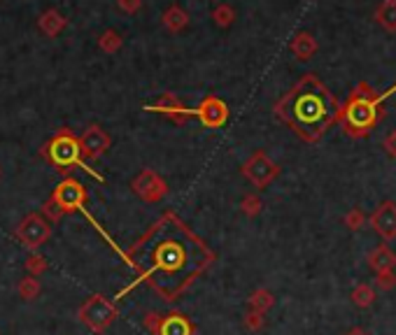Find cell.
Here are the masks:
<instances>
[{
    "label": "cell",
    "mask_w": 396,
    "mask_h": 335,
    "mask_svg": "<svg viewBox=\"0 0 396 335\" xmlns=\"http://www.w3.org/2000/svg\"><path fill=\"white\" fill-rule=\"evenodd\" d=\"M140 282L166 303H175L214 263L207 247L175 212H163L126 251H122Z\"/></svg>",
    "instance_id": "cell-1"
},
{
    "label": "cell",
    "mask_w": 396,
    "mask_h": 335,
    "mask_svg": "<svg viewBox=\"0 0 396 335\" xmlns=\"http://www.w3.org/2000/svg\"><path fill=\"white\" fill-rule=\"evenodd\" d=\"M275 117L289 124L308 142H317L336 119L333 96L317 77H303L287 96L275 105Z\"/></svg>",
    "instance_id": "cell-2"
},
{
    "label": "cell",
    "mask_w": 396,
    "mask_h": 335,
    "mask_svg": "<svg viewBox=\"0 0 396 335\" xmlns=\"http://www.w3.org/2000/svg\"><path fill=\"white\" fill-rule=\"evenodd\" d=\"M43 156L50 161L54 168H57V172H64L66 177H68V172H71V170L80 168V170L89 172L91 177H96L98 181H105L101 172H96L94 168L87 165V161L82 158L78 135H73V131H68V128H61L57 135H54L50 142L43 147Z\"/></svg>",
    "instance_id": "cell-3"
},
{
    "label": "cell",
    "mask_w": 396,
    "mask_h": 335,
    "mask_svg": "<svg viewBox=\"0 0 396 335\" xmlns=\"http://www.w3.org/2000/svg\"><path fill=\"white\" fill-rule=\"evenodd\" d=\"M50 198H52L54 202H57L59 209H61V212H64V214H75V212H82V214H85L87 219L91 221V226H94L96 230H98V233H101L103 237H105V242L110 244V247H112L115 251H119V247H117V244H115L112 237H110V235L105 233V230L101 228V223L96 221L91 214H89V209H87V200H89L87 186L82 184V181H80L78 177H64V179L59 181V186L52 191ZM119 254H122V251H119Z\"/></svg>",
    "instance_id": "cell-4"
},
{
    "label": "cell",
    "mask_w": 396,
    "mask_h": 335,
    "mask_svg": "<svg viewBox=\"0 0 396 335\" xmlns=\"http://www.w3.org/2000/svg\"><path fill=\"white\" fill-rule=\"evenodd\" d=\"M380 100L382 98H373L368 94H352L343 110V121L345 133L352 137H364L368 131L378 124L380 117Z\"/></svg>",
    "instance_id": "cell-5"
},
{
    "label": "cell",
    "mask_w": 396,
    "mask_h": 335,
    "mask_svg": "<svg viewBox=\"0 0 396 335\" xmlns=\"http://www.w3.org/2000/svg\"><path fill=\"white\" fill-rule=\"evenodd\" d=\"M78 317L89 331L101 335L115 324V319L119 317V310H117V305L110 298H105L103 293H96V296L87 298L85 303L80 305Z\"/></svg>",
    "instance_id": "cell-6"
},
{
    "label": "cell",
    "mask_w": 396,
    "mask_h": 335,
    "mask_svg": "<svg viewBox=\"0 0 396 335\" xmlns=\"http://www.w3.org/2000/svg\"><path fill=\"white\" fill-rule=\"evenodd\" d=\"M15 237L24 244L26 249L38 251L45 242H50L52 237V223L45 219L40 212H31L26 214L19 226L15 230Z\"/></svg>",
    "instance_id": "cell-7"
},
{
    "label": "cell",
    "mask_w": 396,
    "mask_h": 335,
    "mask_svg": "<svg viewBox=\"0 0 396 335\" xmlns=\"http://www.w3.org/2000/svg\"><path fill=\"white\" fill-rule=\"evenodd\" d=\"M131 191L145 202H161L168 195V184L166 179L152 168H142L140 172L131 179Z\"/></svg>",
    "instance_id": "cell-8"
},
{
    "label": "cell",
    "mask_w": 396,
    "mask_h": 335,
    "mask_svg": "<svg viewBox=\"0 0 396 335\" xmlns=\"http://www.w3.org/2000/svg\"><path fill=\"white\" fill-rule=\"evenodd\" d=\"M240 172H242V177L252 181L256 188H266L270 181L280 174V168H277L263 151H254L252 156L242 163Z\"/></svg>",
    "instance_id": "cell-9"
},
{
    "label": "cell",
    "mask_w": 396,
    "mask_h": 335,
    "mask_svg": "<svg viewBox=\"0 0 396 335\" xmlns=\"http://www.w3.org/2000/svg\"><path fill=\"white\" fill-rule=\"evenodd\" d=\"M80 140V149H82V158L85 161H96L101 158L103 154L110 149V144H112V140L105 131L101 128V126L91 124L89 128L82 133L78 137Z\"/></svg>",
    "instance_id": "cell-10"
},
{
    "label": "cell",
    "mask_w": 396,
    "mask_h": 335,
    "mask_svg": "<svg viewBox=\"0 0 396 335\" xmlns=\"http://www.w3.org/2000/svg\"><path fill=\"white\" fill-rule=\"evenodd\" d=\"M193 117H198V121L207 128H219L228 121V105L217 96H207L193 110Z\"/></svg>",
    "instance_id": "cell-11"
},
{
    "label": "cell",
    "mask_w": 396,
    "mask_h": 335,
    "mask_svg": "<svg viewBox=\"0 0 396 335\" xmlns=\"http://www.w3.org/2000/svg\"><path fill=\"white\" fill-rule=\"evenodd\" d=\"M368 223H371V228L385 242L396 240V202L394 200L380 202L378 209H375L371 214V219H368Z\"/></svg>",
    "instance_id": "cell-12"
},
{
    "label": "cell",
    "mask_w": 396,
    "mask_h": 335,
    "mask_svg": "<svg viewBox=\"0 0 396 335\" xmlns=\"http://www.w3.org/2000/svg\"><path fill=\"white\" fill-rule=\"evenodd\" d=\"M147 110H149V112H156V114L168 117L170 121H175V124H182L184 119L193 117V110L186 107V105L179 100L175 94H163L154 105H149Z\"/></svg>",
    "instance_id": "cell-13"
},
{
    "label": "cell",
    "mask_w": 396,
    "mask_h": 335,
    "mask_svg": "<svg viewBox=\"0 0 396 335\" xmlns=\"http://www.w3.org/2000/svg\"><path fill=\"white\" fill-rule=\"evenodd\" d=\"M193 331H196V328H193L189 317H184V314L179 312H173L161 317L156 335H193Z\"/></svg>",
    "instance_id": "cell-14"
},
{
    "label": "cell",
    "mask_w": 396,
    "mask_h": 335,
    "mask_svg": "<svg viewBox=\"0 0 396 335\" xmlns=\"http://www.w3.org/2000/svg\"><path fill=\"white\" fill-rule=\"evenodd\" d=\"M368 265H371L375 272L394 270L396 268V254L387 247L385 242H382V244H378V247L371 251V254H368Z\"/></svg>",
    "instance_id": "cell-15"
},
{
    "label": "cell",
    "mask_w": 396,
    "mask_h": 335,
    "mask_svg": "<svg viewBox=\"0 0 396 335\" xmlns=\"http://www.w3.org/2000/svg\"><path fill=\"white\" fill-rule=\"evenodd\" d=\"M66 26H68V19L59 10H47L43 17L38 19V28L47 35V38H57Z\"/></svg>",
    "instance_id": "cell-16"
},
{
    "label": "cell",
    "mask_w": 396,
    "mask_h": 335,
    "mask_svg": "<svg viewBox=\"0 0 396 335\" xmlns=\"http://www.w3.org/2000/svg\"><path fill=\"white\" fill-rule=\"evenodd\" d=\"M161 21L170 33H182L184 28L189 26V14H186L179 5H170L168 10L161 14Z\"/></svg>",
    "instance_id": "cell-17"
},
{
    "label": "cell",
    "mask_w": 396,
    "mask_h": 335,
    "mask_svg": "<svg viewBox=\"0 0 396 335\" xmlns=\"http://www.w3.org/2000/svg\"><path fill=\"white\" fill-rule=\"evenodd\" d=\"M289 49L298 61H308V59H312V54L317 52V42L310 33H298L296 38L291 40Z\"/></svg>",
    "instance_id": "cell-18"
},
{
    "label": "cell",
    "mask_w": 396,
    "mask_h": 335,
    "mask_svg": "<svg viewBox=\"0 0 396 335\" xmlns=\"http://www.w3.org/2000/svg\"><path fill=\"white\" fill-rule=\"evenodd\" d=\"M273 305H275V296L268 289H256V291H252V296L247 298L249 310L261 312V314H266Z\"/></svg>",
    "instance_id": "cell-19"
},
{
    "label": "cell",
    "mask_w": 396,
    "mask_h": 335,
    "mask_svg": "<svg viewBox=\"0 0 396 335\" xmlns=\"http://www.w3.org/2000/svg\"><path fill=\"white\" fill-rule=\"evenodd\" d=\"M350 298H352V303L357 305V307H361V310H366V307H371L373 303H375V289L371 284H357L352 289V293H350Z\"/></svg>",
    "instance_id": "cell-20"
},
{
    "label": "cell",
    "mask_w": 396,
    "mask_h": 335,
    "mask_svg": "<svg viewBox=\"0 0 396 335\" xmlns=\"http://www.w3.org/2000/svg\"><path fill=\"white\" fill-rule=\"evenodd\" d=\"M40 291H43V284H40V279L38 277H31V275H26L19 279V284H17V293L22 296L24 300H36L40 296Z\"/></svg>",
    "instance_id": "cell-21"
},
{
    "label": "cell",
    "mask_w": 396,
    "mask_h": 335,
    "mask_svg": "<svg viewBox=\"0 0 396 335\" xmlns=\"http://www.w3.org/2000/svg\"><path fill=\"white\" fill-rule=\"evenodd\" d=\"M24 268H26V275L40 277V275H45V272L50 270V263H47V258L43 254H38V251H31V254L26 256V261H24Z\"/></svg>",
    "instance_id": "cell-22"
},
{
    "label": "cell",
    "mask_w": 396,
    "mask_h": 335,
    "mask_svg": "<svg viewBox=\"0 0 396 335\" xmlns=\"http://www.w3.org/2000/svg\"><path fill=\"white\" fill-rule=\"evenodd\" d=\"M378 21L387 31H396V0H385L378 7Z\"/></svg>",
    "instance_id": "cell-23"
},
{
    "label": "cell",
    "mask_w": 396,
    "mask_h": 335,
    "mask_svg": "<svg viewBox=\"0 0 396 335\" xmlns=\"http://www.w3.org/2000/svg\"><path fill=\"white\" fill-rule=\"evenodd\" d=\"M124 45V40H122V35L117 33V31H105L98 38V47H101V52H105V54H115V52H119Z\"/></svg>",
    "instance_id": "cell-24"
},
{
    "label": "cell",
    "mask_w": 396,
    "mask_h": 335,
    "mask_svg": "<svg viewBox=\"0 0 396 335\" xmlns=\"http://www.w3.org/2000/svg\"><path fill=\"white\" fill-rule=\"evenodd\" d=\"M212 19H214V24H217L219 28H228L235 21V10L231 5H226V3H219L217 7L212 10Z\"/></svg>",
    "instance_id": "cell-25"
},
{
    "label": "cell",
    "mask_w": 396,
    "mask_h": 335,
    "mask_svg": "<svg viewBox=\"0 0 396 335\" xmlns=\"http://www.w3.org/2000/svg\"><path fill=\"white\" fill-rule=\"evenodd\" d=\"M240 209H242V214H245V216L254 219V216H259V212L263 209V202H261V198L256 193H247L245 198L240 200Z\"/></svg>",
    "instance_id": "cell-26"
},
{
    "label": "cell",
    "mask_w": 396,
    "mask_h": 335,
    "mask_svg": "<svg viewBox=\"0 0 396 335\" xmlns=\"http://www.w3.org/2000/svg\"><path fill=\"white\" fill-rule=\"evenodd\" d=\"M242 324H245L247 331H261L263 326H266V314H261V312H254V310H247L245 312V317H242Z\"/></svg>",
    "instance_id": "cell-27"
},
{
    "label": "cell",
    "mask_w": 396,
    "mask_h": 335,
    "mask_svg": "<svg viewBox=\"0 0 396 335\" xmlns=\"http://www.w3.org/2000/svg\"><path fill=\"white\" fill-rule=\"evenodd\" d=\"M375 286L380 291H392L396 289V272L394 270H380L375 272Z\"/></svg>",
    "instance_id": "cell-28"
},
{
    "label": "cell",
    "mask_w": 396,
    "mask_h": 335,
    "mask_svg": "<svg viewBox=\"0 0 396 335\" xmlns=\"http://www.w3.org/2000/svg\"><path fill=\"white\" fill-rule=\"evenodd\" d=\"M343 223H345V226L350 228V230H359V228L366 223V214L361 212L359 207H354V209H350V212L343 216Z\"/></svg>",
    "instance_id": "cell-29"
},
{
    "label": "cell",
    "mask_w": 396,
    "mask_h": 335,
    "mask_svg": "<svg viewBox=\"0 0 396 335\" xmlns=\"http://www.w3.org/2000/svg\"><path fill=\"white\" fill-rule=\"evenodd\" d=\"M40 214H43L50 223H59V219H61V216H64V212H61L59 205H57V202H54L52 198H47V200H45L43 212H40Z\"/></svg>",
    "instance_id": "cell-30"
},
{
    "label": "cell",
    "mask_w": 396,
    "mask_h": 335,
    "mask_svg": "<svg viewBox=\"0 0 396 335\" xmlns=\"http://www.w3.org/2000/svg\"><path fill=\"white\" fill-rule=\"evenodd\" d=\"M159 321H161V314H156V312H147V314H145V319H142L145 331L152 333V335H156V331H159Z\"/></svg>",
    "instance_id": "cell-31"
},
{
    "label": "cell",
    "mask_w": 396,
    "mask_h": 335,
    "mask_svg": "<svg viewBox=\"0 0 396 335\" xmlns=\"http://www.w3.org/2000/svg\"><path fill=\"white\" fill-rule=\"evenodd\" d=\"M117 5H119V10H122V12L135 14V12L142 7V0H117Z\"/></svg>",
    "instance_id": "cell-32"
},
{
    "label": "cell",
    "mask_w": 396,
    "mask_h": 335,
    "mask_svg": "<svg viewBox=\"0 0 396 335\" xmlns=\"http://www.w3.org/2000/svg\"><path fill=\"white\" fill-rule=\"evenodd\" d=\"M382 147L392 158H396V131H389V135L382 140Z\"/></svg>",
    "instance_id": "cell-33"
},
{
    "label": "cell",
    "mask_w": 396,
    "mask_h": 335,
    "mask_svg": "<svg viewBox=\"0 0 396 335\" xmlns=\"http://www.w3.org/2000/svg\"><path fill=\"white\" fill-rule=\"evenodd\" d=\"M345 335H371L366 331V328H361V326H354V328H350V331H347Z\"/></svg>",
    "instance_id": "cell-34"
},
{
    "label": "cell",
    "mask_w": 396,
    "mask_h": 335,
    "mask_svg": "<svg viewBox=\"0 0 396 335\" xmlns=\"http://www.w3.org/2000/svg\"><path fill=\"white\" fill-rule=\"evenodd\" d=\"M0 174H3V168H0Z\"/></svg>",
    "instance_id": "cell-35"
}]
</instances>
